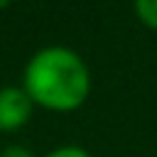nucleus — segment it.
Segmentation results:
<instances>
[{
  "mask_svg": "<svg viewBox=\"0 0 157 157\" xmlns=\"http://www.w3.org/2000/svg\"><path fill=\"white\" fill-rule=\"evenodd\" d=\"M0 157H34V152L25 145H7L0 150Z\"/></svg>",
  "mask_w": 157,
  "mask_h": 157,
  "instance_id": "nucleus-5",
  "label": "nucleus"
},
{
  "mask_svg": "<svg viewBox=\"0 0 157 157\" xmlns=\"http://www.w3.org/2000/svg\"><path fill=\"white\" fill-rule=\"evenodd\" d=\"M34 103L22 86L0 88V132H15L25 128L32 118Z\"/></svg>",
  "mask_w": 157,
  "mask_h": 157,
  "instance_id": "nucleus-2",
  "label": "nucleus"
},
{
  "mask_svg": "<svg viewBox=\"0 0 157 157\" xmlns=\"http://www.w3.org/2000/svg\"><path fill=\"white\" fill-rule=\"evenodd\" d=\"M132 10H135L137 20H140L145 27L157 29V0H137V2L132 5Z\"/></svg>",
  "mask_w": 157,
  "mask_h": 157,
  "instance_id": "nucleus-3",
  "label": "nucleus"
},
{
  "mask_svg": "<svg viewBox=\"0 0 157 157\" xmlns=\"http://www.w3.org/2000/svg\"><path fill=\"white\" fill-rule=\"evenodd\" d=\"M44 157H91V152L83 150V147H78V145H61V147L47 152Z\"/></svg>",
  "mask_w": 157,
  "mask_h": 157,
  "instance_id": "nucleus-4",
  "label": "nucleus"
},
{
  "mask_svg": "<svg viewBox=\"0 0 157 157\" xmlns=\"http://www.w3.org/2000/svg\"><path fill=\"white\" fill-rule=\"evenodd\" d=\"M22 88L34 105L54 113H69L86 103L91 93V71L78 52L64 44H49L32 54L22 71Z\"/></svg>",
  "mask_w": 157,
  "mask_h": 157,
  "instance_id": "nucleus-1",
  "label": "nucleus"
}]
</instances>
